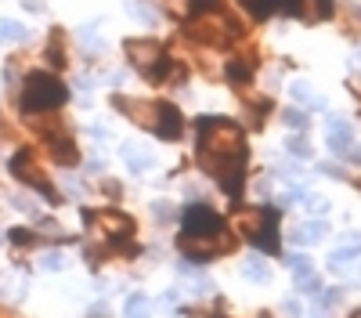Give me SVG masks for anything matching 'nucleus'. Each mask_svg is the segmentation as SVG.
<instances>
[{"label":"nucleus","mask_w":361,"mask_h":318,"mask_svg":"<svg viewBox=\"0 0 361 318\" xmlns=\"http://www.w3.org/2000/svg\"><path fill=\"white\" fill-rule=\"evenodd\" d=\"M199 127V166L217 178V185L228 195L243 192L246 178V134L238 123L224 116H202Z\"/></svg>","instance_id":"nucleus-1"},{"label":"nucleus","mask_w":361,"mask_h":318,"mask_svg":"<svg viewBox=\"0 0 361 318\" xmlns=\"http://www.w3.org/2000/svg\"><path fill=\"white\" fill-rule=\"evenodd\" d=\"M69 98V87L51 76V73H29L25 87H22V112L25 116H37V112H54L62 109Z\"/></svg>","instance_id":"nucleus-2"},{"label":"nucleus","mask_w":361,"mask_h":318,"mask_svg":"<svg viewBox=\"0 0 361 318\" xmlns=\"http://www.w3.org/2000/svg\"><path fill=\"white\" fill-rule=\"evenodd\" d=\"M185 33L199 44H214V47H228L231 40L243 37V25L224 11H206V15H192L185 22Z\"/></svg>","instance_id":"nucleus-3"},{"label":"nucleus","mask_w":361,"mask_h":318,"mask_svg":"<svg viewBox=\"0 0 361 318\" xmlns=\"http://www.w3.org/2000/svg\"><path fill=\"white\" fill-rule=\"evenodd\" d=\"M275 221L279 214L267 207H250L235 214V228L243 231L246 239H253L264 253H279V236H275Z\"/></svg>","instance_id":"nucleus-4"},{"label":"nucleus","mask_w":361,"mask_h":318,"mask_svg":"<svg viewBox=\"0 0 361 318\" xmlns=\"http://www.w3.org/2000/svg\"><path fill=\"white\" fill-rule=\"evenodd\" d=\"M231 246H235V236L228 228L217 231V236H185V231L177 236V250L185 253L188 260H209L217 253H228Z\"/></svg>","instance_id":"nucleus-5"},{"label":"nucleus","mask_w":361,"mask_h":318,"mask_svg":"<svg viewBox=\"0 0 361 318\" xmlns=\"http://www.w3.org/2000/svg\"><path fill=\"white\" fill-rule=\"evenodd\" d=\"M11 173H15L18 181L33 185L37 192H44V195H47V202H58V195L51 192L47 178H44V173H40V166H37V156H33V149H18V152L11 156Z\"/></svg>","instance_id":"nucleus-6"},{"label":"nucleus","mask_w":361,"mask_h":318,"mask_svg":"<svg viewBox=\"0 0 361 318\" xmlns=\"http://www.w3.org/2000/svg\"><path fill=\"white\" fill-rule=\"evenodd\" d=\"M83 221L87 224H98V228H105V236L112 239V243H127L130 236H134V217H127V214H119V210H102V214H94V210H83Z\"/></svg>","instance_id":"nucleus-7"},{"label":"nucleus","mask_w":361,"mask_h":318,"mask_svg":"<svg viewBox=\"0 0 361 318\" xmlns=\"http://www.w3.org/2000/svg\"><path fill=\"white\" fill-rule=\"evenodd\" d=\"M217 231H224V221L209 207L192 202V207L185 210V236H217Z\"/></svg>","instance_id":"nucleus-8"},{"label":"nucleus","mask_w":361,"mask_h":318,"mask_svg":"<svg viewBox=\"0 0 361 318\" xmlns=\"http://www.w3.org/2000/svg\"><path fill=\"white\" fill-rule=\"evenodd\" d=\"M159 137H166V141H173V137H180V130H185V120H180V112H177V105H170V102H156V127H152Z\"/></svg>","instance_id":"nucleus-9"},{"label":"nucleus","mask_w":361,"mask_h":318,"mask_svg":"<svg viewBox=\"0 0 361 318\" xmlns=\"http://www.w3.org/2000/svg\"><path fill=\"white\" fill-rule=\"evenodd\" d=\"M325 141H329V149H333L336 156H350L354 149V134H350V123L340 120V116H329V123H325Z\"/></svg>","instance_id":"nucleus-10"},{"label":"nucleus","mask_w":361,"mask_h":318,"mask_svg":"<svg viewBox=\"0 0 361 318\" xmlns=\"http://www.w3.org/2000/svg\"><path fill=\"white\" fill-rule=\"evenodd\" d=\"M123 51H127V58H130V62H134L141 73H148V69H152L159 58H163V51H159L156 40H127Z\"/></svg>","instance_id":"nucleus-11"},{"label":"nucleus","mask_w":361,"mask_h":318,"mask_svg":"<svg viewBox=\"0 0 361 318\" xmlns=\"http://www.w3.org/2000/svg\"><path fill=\"white\" fill-rule=\"evenodd\" d=\"M112 105H116L119 112H127L134 123H141V127H156V105H152V102H134V98L116 94Z\"/></svg>","instance_id":"nucleus-12"},{"label":"nucleus","mask_w":361,"mask_h":318,"mask_svg":"<svg viewBox=\"0 0 361 318\" xmlns=\"http://www.w3.org/2000/svg\"><path fill=\"white\" fill-rule=\"evenodd\" d=\"M293 15L300 22H325L329 15H333V0H296Z\"/></svg>","instance_id":"nucleus-13"},{"label":"nucleus","mask_w":361,"mask_h":318,"mask_svg":"<svg viewBox=\"0 0 361 318\" xmlns=\"http://www.w3.org/2000/svg\"><path fill=\"white\" fill-rule=\"evenodd\" d=\"M325 231H329L325 221H304V224L293 231V243H296V246H314V243L325 239Z\"/></svg>","instance_id":"nucleus-14"},{"label":"nucleus","mask_w":361,"mask_h":318,"mask_svg":"<svg viewBox=\"0 0 361 318\" xmlns=\"http://www.w3.org/2000/svg\"><path fill=\"white\" fill-rule=\"evenodd\" d=\"M357 253H361V246H340V250H333V253H329V271H333V275H347L354 268Z\"/></svg>","instance_id":"nucleus-15"},{"label":"nucleus","mask_w":361,"mask_h":318,"mask_svg":"<svg viewBox=\"0 0 361 318\" xmlns=\"http://www.w3.org/2000/svg\"><path fill=\"white\" fill-rule=\"evenodd\" d=\"M148 314H152V300L145 293H130L123 304V318H148Z\"/></svg>","instance_id":"nucleus-16"},{"label":"nucleus","mask_w":361,"mask_h":318,"mask_svg":"<svg viewBox=\"0 0 361 318\" xmlns=\"http://www.w3.org/2000/svg\"><path fill=\"white\" fill-rule=\"evenodd\" d=\"M123 163H127L134 173H145L148 166H152V156H148V152H141L137 145H123Z\"/></svg>","instance_id":"nucleus-17"},{"label":"nucleus","mask_w":361,"mask_h":318,"mask_svg":"<svg viewBox=\"0 0 361 318\" xmlns=\"http://www.w3.org/2000/svg\"><path fill=\"white\" fill-rule=\"evenodd\" d=\"M243 279H250V282H267V279H271L267 260H260V257H246V260H243Z\"/></svg>","instance_id":"nucleus-18"},{"label":"nucleus","mask_w":361,"mask_h":318,"mask_svg":"<svg viewBox=\"0 0 361 318\" xmlns=\"http://www.w3.org/2000/svg\"><path fill=\"white\" fill-rule=\"evenodd\" d=\"M253 69H257L253 58H246V62H231V66H228V80H231L235 87H246L250 76H253Z\"/></svg>","instance_id":"nucleus-19"},{"label":"nucleus","mask_w":361,"mask_h":318,"mask_svg":"<svg viewBox=\"0 0 361 318\" xmlns=\"http://www.w3.org/2000/svg\"><path fill=\"white\" fill-rule=\"evenodd\" d=\"M289 94H293L296 102H304V105H314V109H322V105H325V102L311 91V83H307V80H296V83L289 87Z\"/></svg>","instance_id":"nucleus-20"},{"label":"nucleus","mask_w":361,"mask_h":318,"mask_svg":"<svg viewBox=\"0 0 361 318\" xmlns=\"http://www.w3.org/2000/svg\"><path fill=\"white\" fill-rule=\"evenodd\" d=\"M25 40V25L11 22V18H0V44H18Z\"/></svg>","instance_id":"nucleus-21"},{"label":"nucleus","mask_w":361,"mask_h":318,"mask_svg":"<svg viewBox=\"0 0 361 318\" xmlns=\"http://www.w3.org/2000/svg\"><path fill=\"white\" fill-rule=\"evenodd\" d=\"M286 152H289V156H296V159H311V156H314V149L307 145V137H304V134H293V137L286 141Z\"/></svg>","instance_id":"nucleus-22"},{"label":"nucleus","mask_w":361,"mask_h":318,"mask_svg":"<svg viewBox=\"0 0 361 318\" xmlns=\"http://www.w3.org/2000/svg\"><path fill=\"white\" fill-rule=\"evenodd\" d=\"M47 58L51 66H66V51H62V29H54L51 40H47Z\"/></svg>","instance_id":"nucleus-23"},{"label":"nucleus","mask_w":361,"mask_h":318,"mask_svg":"<svg viewBox=\"0 0 361 318\" xmlns=\"http://www.w3.org/2000/svg\"><path fill=\"white\" fill-rule=\"evenodd\" d=\"M282 120H286V127H293V130H300V134L311 127V116H307V112H300V109H286V112H282Z\"/></svg>","instance_id":"nucleus-24"},{"label":"nucleus","mask_w":361,"mask_h":318,"mask_svg":"<svg viewBox=\"0 0 361 318\" xmlns=\"http://www.w3.org/2000/svg\"><path fill=\"white\" fill-rule=\"evenodd\" d=\"M80 44H83L87 51H105V40L94 33V25H83V29H80Z\"/></svg>","instance_id":"nucleus-25"},{"label":"nucleus","mask_w":361,"mask_h":318,"mask_svg":"<svg viewBox=\"0 0 361 318\" xmlns=\"http://www.w3.org/2000/svg\"><path fill=\"white\" fill-rule=\"evenodd\" d=\"M289 268H293V275H296V279H307V275H314V268H311V257H304V253L289 257Z\"/></svg>","instance_id":"nucleus-26"},{"label":"nucleus","mask_w":361,"mask_h":318,"mask_svg":"<svg viewBox=\"0 0 361 318\" xmlns=\"http://www.w3.org/2000/svg\"><path fill=\"white\" fill-rule=\"evenodd\" d=\"M192 15H206V11H221V0H185Z\"/></svg>","instance_id":"nucleus-27"},{"label":"nucleus","mask_w":361,"mask_h":318,"mask_svg":"<svg viewBox=\"0 0 361 318\" xmlns=\"http://www.w3.org/2000/svg\"><path fill=\"white\" fill-rule=\"evenodd\" d=\"M296 289H300V293H307V297H318L322 282H318V275H307V279H296Z\"/></svg>","instance_id":"nucleus-28"},{"label":"nucleus","mask_w":361,"mask_h":318,"mask_svg":"<svg viewBox=\"0 0 361 318\" xmlns=\"http://www.w3.org/2000/svg\"><path fill=\"white\" fill-rule=\"evenodd\" d=\"M40 268H44V271H62L66 260H62V253H44V257H40Z\"/></svg>","instance_id":"nucleus-29"},{"label":"nucleus","mask_w":361,"mask_h":318,"mask_svg":"<svg viewBox=\"0 0 361 318\" xmlns=\"http://www.w3.org/2000/svg\"><path fill=\"white\" fill-rule=\"evenodd\" d=\"M304 207L322 217V214H329V199H322V195H304Z\"/></svg>","instance_id":"nucleus-30"},{"label":"nucleus","mask_w":361,"mask_h":318,"mask_svg":"<svg viewBox=\"0 0 361 318\" xmlns=\"http://www.w3.org/2000/svg\"><path fill=\"white\" fill-rule=\"evenodd\" d=\"M343 300V289H325V293H318V304L322 307H336Z\"/></svg>","instance_id":"nucleus-31"},{"label":"nucleus","mask_w":361,"mask_h":318,"mask_svg":"<svg viewBox=\"0 0 361 318\" xmlns=\"http://www.w3.org/2000/svg\"><path fill=\"white\" fill-rule=\"evenodd\" d=\"M11 243H18V246H29V243H33V236H29L25 228H11Z\"/></svg>","instance_id":"nucleus-32"},{"label":"nucleus","mask_w":361,"mask_h":318,"mask_svg":"<svg viewBox=\"0 0 361 318\" xmlns=\"http://www.w3.org/2000/svg\"><path fill=\"white\" fill-rule=\"evenodd\" d=\"M243 4H246L257 18H264V15H267V0H243Z\"/></svg>","instance_id":"nucleus-33"},{"label":"nucleus","mask_w":361,"mask_h":318,"mask_svg":"<svg viewBox=\"0 0 361 318\" xmlns=\"http://www.w3.org/2000/svg\"><path fill=\"white\" fill-rule=\"evenodd\" d=\"M152 214H156L159 221H170V217H173V210H170V202H152Z\"/></svg>","instance_id":"nucleus-34"},{"label":"nucleus","mask_w":361,"mask_h":318,"mask_svg":"<svg viewBox=\"0 0 361 318\" xmlns=\"http://www.w3.org/2000/svg\"><path fill=\"white\" fill-rule=\"evenodd\" d=\"M11 202H15V210H22V214H33V199H29V195H15Z\"/></svg>","instance_id":"nucleus-35"},{"label":"nucleus","mask_w":361,"mask_h":318,"mask_svg":"<svg viewBox=\"0 0 361 318\" xmlns=\"http://www.w3.org/2000/svg\"><path fill=\"white\" fill-rule=\"evenodd\" d=\"M130 15H137L141 22H156V11H148V8H141V4H130Z\"/></svg>","instance_id":"nucleus-36"},{"label":"nucleus","mask_w":361,"mask_h":318,"mask_svg":"<svg viewBox=\"0 0 361 318\" xmlns=\"http://www.w3.org/2000/svg\"><path fill=\"white\" fill-rule=\"evenodd\" d=\"M90 134H94V137H109V127H98V123H90Z\"/></svg>","instance_id":"nucleus-37"},{"label":"nucleus","mask_w":361,"mask_h":318,"mask_svg":"<svg viewBox=\"0 0 361 318\" xmlns=\"http://www.w3.org/2000/svg\"><path fill=\"white\" fill-rule=\"evenodd\" d=\"M90 318H109V314H105V307H90Z\"/></svg>","instance_id":"nucleus-38"},{"label":"nucleus","mask_w":361,"mask_h":318,"mask_svg":"<svg viewBox=\"0 0 361 318\" xmlns=\"http://www.w3.org/2000/svg\"><path fill=\"white\" fill-rule=\"evenodd\" d=\"M25 8H29V11H40L44 4H40V0H25Z\"/></svg>","instance_id":"nucleus-39"},{"label":"nucleus","mask_w":361,"mask_h":318,"mask_svg":"<svg viewBox=\"0 0 361 318\" xmlns=\"http://www.w3.org/2000/svg\"><path fill=\"white\" fill-rule=\"evenodd\" d=\"M354 318H361V311H357V314H354Z\"/></svg>","instance_id":"nucleus-40"},{"label":"nucleus","mask_w":361,"mask_h":318,"mask_svg":"<svg viewBox=\"0 0 361 318\" xmlns=\"http://www.w3.org/2000/svg\"><path fill=\"white\" fill-rule=\"evenodd\" d=\"M0 243H4V236H0Z\"/></svg>","instance_id":"nucleus-41"}]
</instances>
